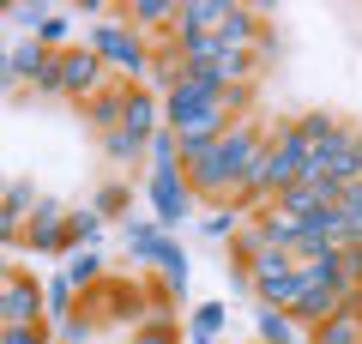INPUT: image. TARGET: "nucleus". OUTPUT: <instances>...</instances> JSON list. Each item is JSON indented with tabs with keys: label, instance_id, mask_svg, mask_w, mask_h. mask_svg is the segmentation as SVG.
<instances>
[{
	"label": "nucleus",
	"instance_id": "nucleus-32",
	"mask_svg": "<svg viewBox=\"0 0 362 344\" xmlns=\"http://www.w3.org/2000/svg\"><path fill=\"white\" fill-rule=\"evenodd\" d=\"M66 37H73V25H66V13H49V18L37 25V37H30V42H42L49 55H61V49H73Z\"/></svg>",
	"mask_w": 362,
	"mask_h": 344
},
{
	"label": "nucleus",
	"instance_id": "nucleus-38",
	"mask_svg": "<svg viewBox=\"0 0 362 344\" xmlns=\"http://www.w3.org/2000/svg\"><path fill=\"white\" fill-rule=\"evenodd\" d=\"M223 320H230V308H223V302H199L194 314H187V326H206V332H223Z\"/></svg>",
	"mask_w": 362,
	"mask_h": 344
},
{
	"label": "nucleus",
	"instance_id": "nucleus-39",
	"mask_svg": "<svg viewBox=\"0 0 362 344\" xmlns=\"http://www.w3.org/2000/svg\"><path fill=\"white\" fill-rule=\"evenodd\" d=\"M0 248H25V217L0 205Z\"/></svg>",
	"mask_w": 362,
	"mask_h": 344
},
{
	"label": "nucleus",
	"instance_id": "nucleus-25",
	"mask_svg": "<svg viewBox=\"0 0 362 344\" xmlns=\"http://www.w3.org/2000/svg\"><path fill=\"white\" fill-rule=\"evenodd\" d=\"M73 308H78V290H73V284H66V272H54V278L42 284V320H49V326H54V320H66V314H73Z\"/></svg>",
	"mask_w": 362,
	"mask_h": 344
},
{
	"label": "nucleus",
	"instance_id": "nucleus-35",
	"mask_svg": "<svg viewBox=\"0 0 362 344\" xmlns=\"http://www.w3.org/2000/svg\"><path fill=\"white\" fill-rule=\"evenodd\" d=\"M302 242H332V248H338V205H326V212L302 217Z\"/></svg>",
	"mask_w": 362,
	"mask_h": 344
},
{
	"label": "nucleus",
	"instance_id": "nucleus-21",
	"mask_svg": "<svg viewBox=\"0 0 362 344\" xmlns=\"http://www.w3.org/2000/svg\"><path fill=\"white\" fill-rule=\"evenodd\" d=\"M344 242H362V181L338 188V248Z\"/></svg>",
	"mask_w": 362,
	"mask_h": 344
},
{
	"label": "nucleus",
	"instance_id": "nucleus-42",
	"mask_svg": "<svg viewBox=\"0 0 362 344\" xmlns=\"http://www.w3.org/2000/svg\"><path fill=\"white\" fill-rule=\"evenodd\" d=\"M272 61H278V30H272V25H266V37H259V42H254V67H259V73H266V67H272Z\"/></svg>",
	"mask_w": 362,
	"mask_h": 344
},
{
	"label": "nucleus",
	"instance_id": "nucleus-14",
	"mask_svg": "<svg viewBox=\"0 0 362 344\" xmlns=\"http://www.w3.org/2000/svg\"><path fill=\"white\" fill-rule=\"evenodd\" d=\"M266 13H272V6H235V0H230V18H223L218 42H223V49H247V55H254V42L266 37Z\"/></svg>",
	"mask_w": 362,
	"mask_h": 344
},
{
	"label": "nucleus",
	"instance_id": "nucleus-10",
	"mask_svg": "<svg viewBox=\"0 0 362 344\" xmlns=\"http://www.w3.org/2000/svg\"><path fill=\"white\" fill-rule=\"evenodd\" d=\"M223 18H230V0H181L169 37H218Z\"/></svg>",
	"mask_w": 362,
	"mask_h": 344
},
{
	"label": "nucleus",
	"instance_id": "nucleus-7",
	"mask_svg": "<svg viewBox=\"0 0 362 344\" xmlns=\"http://www.w3.org/2000/svg\"><path fill=\"white\" fill-rule=\"evenodd\" d=\"M338 314V284H314V278H302L296 272V302H290V320H296L302 332H314L320 320H332Z\"/></svg>",
	"mask_w": 362,
	"mask_h": 344
},
{
	"label": "nucleus",
	"instance_id": "nucleus-13",
	"mask_svg": "<svg viewBox=\"0 0 362 344\" xmlns=\"http://www.w3.org/2000/svg\"><path fill=\"white\" fill-rule=\"evenodd\" d=\"M163 127V97L145 85H127V115H121V133H133V139H151V133Z\"/></svg>",
	"mask_w": 362,
	"mask_h": 344
},
{
	"label": "nucleus",
	"instance_id": "nucleus-3",
	"mask_svg": "<svg viewBox=\"0 0 362 344\" xmlns=\"http://www.w3.org/2000/svg\"><path fill=\"white\" fill-rule=\"evenodd\" d=\"M103 85H109V67L97 61L85 42H78V49H61V55H54V97L85 103V97H97Z\"/></svg>",
	"mask_w": 362,
	"mask_h": 344
},
{
	"label": "nucleus",
	"instance_id": "nucleus-31",
	"mask_svg": "<svg viewBox=\"0 0 362 344\" xmlns=\"http://www.w3.org/2000/svg\"><path fill=\"white\" fill-rule=\"evenodd\" d=\"M242 224H247L242 205H218V212L206 217V236H211V242H235V229H242Z\"/></svg>",
	"mask_w": 362,
	"mask_h": 344
},
{
	"label": "nucleus",
	"instance_id": "nucleus-11",
	"mask_svg": "<svg viewBox=\"0 0 362 344\" xmlns=\"http://www.w3.org/2000/svg\"><path fill=\"white\" fill-rule=\"evenodd\" d=\"M175 6H181V0H127V6H115V13H121L127 30H139V37L151 42L157 30H163V37L175 30Z\"/></svg>",
	"mask_w": 362,
	"mask_h": 344
},
{
	"label": "nucleus",
	"instance_id": "nucleus-19",
	"mask_svg": "<svg viewBox=\"0 0 362 344\" xmlns=\"http://www.w3.org/2000/svg\"><path fill=\"white\" fill-rule=\"evenodd\" d=\"M290 272H296V260H290L284 248H266V254L247 266V290H272V284H284Z\"/></svg>",
	"mask_w": 362,
	"mask_h": 344
},
{
	"label": "nucleus",
	"instance_id": "nucleus-43",
	"mask_svg": "<svg viewBox=\"0 0 362 344\" xmlns=\"http://www.w3.org/2000/svg\"><path fill=\"white\" fill-rule=\"evenodd\" d=\"M223 338V332H206V326H187V338H181V344H218Z\"/></svg>",
	"mask_w": 362,
	"mask_h": 344
},
{
	"label": "nucleus",
	"instance_id": "nucleus-15",
	"mask_svg": "<svg viewBox=\"0 0 362 344\" xmlns=\"http://www.w3.org/2000/svg\"><path fill=\"white\" fill-rule=\"evenodd\" d=\"M181 73H187V67H181V42L169 37L163 49H151V67H145V91H157V97H169V91L181 85Z\"/></svg>",
	"mask_w": 362,
	"mask_h": 344
},
{
	"label": "nucleus",
	"instance_id": "nucleus-18",
	"mask_svg": "<svg viewBox=\"0 0 362 344\" xmlns=\"http://www.w3.org/2000/svg\"><path fill=\"white\" fill-rule=\"evenodd\" d=\"M97 242H103L97 205H66V254H73V248H97Z\"/></svg>",
	"mask_w": 362,
	"mask_h": 344
},
{
	"label": "nucleus",
	"instance_id": "nucleus-5",
	"mask_svg": "<svg viewBox=\"0 0 362 344\" xmlns=\"http://www.w3.org/2000/svg\"><path fill=\"white\" fill-rule=\"evenodd\" d=\"M25 248L30 254H66V200L42 193L37 212L25 217Z\"/></svg>",
	"mask_w": 362,
	"mask_h": 344
},
{
	"label": "nucleus",
	"instance_id": "nucleus-1",
	"mask_svg": "<svg viewBox=\"0 0 362 344\" xmlns=\"http://www.w3.org/2000/svg\"><path fill=\"white\" fill-rule=\"evenodd\" d=\"M85 49L97 55V61L109 67V73L121 79V85H145V67H151V42L139 37V30H127L121 18H97L85 37Z\"/></svg>",
	"mask_w": 362,
	"mask_h": 344
},
{
	"label": "nucleus",
	"instance_id": "nucleus-20",
	"mask_svg": "<svg viewBox=\"0 0 362 344\" xmlns=\"http://www.w3.org/2000/svg\"><path fill=\"white\" fill-rule=\"evenodd\" d=\"M103 278H109V266H103L97 248H73V254H66V284H73L78 296H85L90 284H103Z\"/></svg>",
	"mask_w": 362,
	"mask_h": 344
},
{
	"label": "nucleus",
	"instance_id": "nucleus-36",
	"mask_svg": "<svg viewBox=\"0 0 362 344\" xmlns=\"http://www.w3.org/2000/svg\"><path fill=\"white\" fill-rule=\"evenodd\" d=\"M97 145H103L109 164H133V157H145V145L133 139V133H109V139H97Z\"/></svg>",
	"mask_w": 362,
	"mask_h": 344
},
{
	"label": "nucleus",
	"instance_id": "nucleus-26",
	"mask_svg": "<svg viewBox=\"0 0 362 344\" xmlns=\"http://www.w3.org/2000/svg\"><path fill=\"white\" fill-rule=\"evenodd\" d=\"M90 205H97L103 224H109V217H133V188H127V181H103V188L90 193Z\"/></svg>",
	"mask_w": 362,
	"mask_h": 344
},
{
	"label": "nucleus",
	"instance_id": "nucleus-45",
	"mask_svg": "<svg viewBox=\"0 0 362 344\" xmlns=\"http://www.w3.org/2000/svg\"><path fill=\"white\" fill-rule=\"evenodd\" d=\"M0 18H13V0H0Z\"/></svg>",
	"mask_w": 362,
	"mask_h": 344
},
{
	"label": "nucleus",
	"instance_id": "nucleus-8",
	"mask_svg": "<svg viewBox=\"0 0 362 344\" xmlns=\"http://www.w3.org/2000/svg\"><path fill=\"white\" fill-rule=\"evenodd\" d=\"M13 55V67H18V85L30 91V97H54V55L42 49V42H18V49H6Z\"/></svg>",
	"mask_w": 362,
	"mask_h": 344
},
{
	"label": "nucleus",
	"instance_id": "nucleus-30",
	"mask_svg": "<svg viewBox=\"0 0 362 344\" xmlns=\"http://www.w3.org/2000/svg\"><path fill=\"white\" fill-rule=\"evenodd\" d=\"M37 200H42V193H37V181H25V176L0 188V205H6V212H18V217H30V212H37Z\"/></svg>",
	"mask_w": 362,
	"mask_h": 344
},
{
	"label": "nucleus",
	"instance_id": "nucleus-4",
	"mask_svg": "<svg viewBox=\"0 0 362 344\" xmlns=\"http://www.w3.org/2000/svg\"><path fill=\"white\" fill-rule=\"evenodd\" d=\"M145 200H151V224L163 229V236L194 217V193H187L181 169H151V181H145Z\"/></svg>",
	"mask_w": 362,
	"mask_h": 344
},
{
	"label": "nucleus",
	"instance_id": "nucleus-12",
	"mask_svg": "<svg viewBox=\"0 0 362 344\" xmlns=\"http://www.w3.org/2000/svg\"><path fill=\"white\" fill-rule=\"evenodd\" d=\"M121 115H127V85L121 79H109L97 97H85V121L97 139H109V133H121Z\"/></svg>",
	"mask_w": 362,
	"mask_h": 344
},
{
	"label": "nucleus",
	"instance_id": "nucleus-2",
	"mask_svg": "<svg viewBox=\"0 0 362 344\" xmlns=\"http://www.w3.org/2000/svg\"><path fill=\"white\" fill-rule=\"evenodd\" d=\"M78 308L97 320V332H103V326L133 332V326L145 320V296H139V284H133V278H103V284H90V290L78 296Z\"/></svg>",
	"mask_w": 362,
	"mask_h": 344
},
{
	"label": "nucleus",
	"instance_id": "nucleus-24",
	"mask_svg": "<svg viewBox=\"0 0 362 344\" xmlns=\"http://www.w3.org/2000/svg\"><path fill=\"white\" fill-rule=\"evenodd\" d=\"M151 266H157V278H163L175 296L187 290V254H181V242H175V236H163V248H157V260H151Z\"/></svg>",
	"mask_w": 362,
	"mask_h": 344
},
{
	"label": "nucleus",
	"instance_id": "nucleus-23",
	"mask_svg": "<svg viewBox=\"0 0 362 344\" xmlns=\"http://www.w3.org/2000/svg\"><path fill=\"white\" fill-rule=\"evenodd\" d=\"M157 248H163V229H157L151 217H127V254L139 260V266H151Z\"/></svg>",
	"mask_w": 362,
	"mask_h": 344
},
{
	"label": "nucleus",
	"instance_id": "nucleus-34",
	"mask_svg": "<svg viewBox=\"0 0 362 344\" xmlns=\"http://www.w3.org/2000/svg\"><path fill=\"white\" fill-rule=\"evenodd\" d=\"M127 344H181V326L175 320H139L127 332Z\"/></svg>",
	"mask_w": 362,
	"mask_h": 344
},
{
	"label": "nucleus",
	"instance_id": "nucleus-28",
	"mask_svg": "<svg viewBox=\"0 0 362 344\" xmlns=\"http://www.w3.org/2000/svg\"><path fill=\"white\" fill-rule=\"evenodd\" d=\"M97 338V320L85 314V308H73L66 320H54V344H90Z\"/></svg>",
	"mask_w": 362,
	"mask_h": 344
},
{
	"label": "nucleus",
	"instance_id": "nucleus-29",
	"mask_svg": "<svg viewBox=\"0 0 362 344\" xmlns=\"http://www.w3.org/2000/svg\"><path fill=\"white\" fill-rule=\"evenodd\" d=\"M175 42H181V67H218L223 55L218 37H175Z\"/></svg>",
	"mask_w": 362,
	"mask_h": 344
},
{
	"label": "nucleus",
	"instance_id": "nucleus-41",
	"mask_svg": "<svg viewBox=\"0 0 362 344\" xmlns=\"http://www.w3.org/2000/svg\"><path fill=\"white\" fill-rule=\"evenodd\" d=\"M0 97H30L25 85H18V67H13V55L0 49Z\"/></svg>",
	"mask_w": 362,
	"mask_h": 344
},
{
	"label": "nucleus",
	"instance_id": "nucleus-37",
	"mask_svg": "<svg viewBox=\"0 0 362 344\" xmlns=\"http://www.w3.org/2000/svg\"><path fill=\"white\" fill-rule=\"evenodd\" d=\"M0 344H54V326H0Z\"/></svg>",
	"mask_w": 362,
	"mask_h": 344
},
{
	"label": "nucleus",
	"instance_id": "nucleus-16",
	"mask_svg": "<svg viewBox=\"0 0 362 344\" xmlns=\"http://www.w3.org/2000/svg\"><path fill=\"white\" fill-rule=\"evenodd\" d=\"M254 338L259 344H308V332H302L284 308H254Z\"/></svg>",
	"mask_w": 362,
	"mask_h": 344
},
{
	"label": "nucleus",
	"instance_id": "nucleus-33",
	"mask_svg": "<svg viewBox=\"0 0 362 344\" xmlns=\"http://www.w3.org/2000/svg\"><path fill=\"white\" fill-rule=\"evenodd\" d=\"M145 157H151V169H181V151H175V133L157 127L151 139H145Z\"/></svg>",
	"mask_w": 362,
	"mask_h": 344
},
{
	"label": "nucleus",
	"instance_id": "nucleus-46",
	"mask_svg": "<svg viewBox=\"0 0 362 344\" xmlns=\"http://www.w3.org/2000/svg\"><path fill=\"white\" fill-rule=\"evenodd\" d=\"M0 188H6V181H0Z\"/></svg>",
	"mask_w": 362,
	"mask_h": 344
},
{
	"label": "nucleus",
	"instance_id": "nucleus-9",
	"mask_svg": "<svg viewBox=\"0 0 362 344\" xmlns=\"http://www.w3.org/2000/svg\"><path fill=\"white\" fill-rule=\"evenodd\" d=\"M272 205L302 224V217H314V212H326V205H338V181H290V188L278 193Z\"/></svg>",
	"mask_w": 362,
	"mask_h": 344
},
{
	"label": "nucleus",
	"instance_id": "nucleus-17",
	"mask_svg": "<svg viewBox=\"0 0 362 344\" xmlns=\"http://www.w3.org/2000/svg\"><path fill=\"white\" fill-rule=\"evenodd\" d=\"M254 229L266 236L272 248H284V254H290V248L302 242V224H296V217H284L278 205H259V212H254Z\"/></svg>",
	"mask_w": 362,
	"mask_h": 344
},
{
	"label": "nucleus",
	"instance_id": "nucleus-44",
	"mask_svg": "<svg viewBox=\"0 0 362 344\" xmlns=\"http://www.w3.org/2000/svg\"><path fill=\"white\" fill-rule=\"evenodd\" d=\"M13 272H18V266H13V260H6V254H0V284H6V278H13Z\"/></svg>",
	"mask_w": 362,
	"mask_h": 344
},
{
	"label": "nucleus",
	"instance_id": "nucleus-6",
	"mask_svg": "<svg viewBox=\"0 0 362 344\" xmlns=\"http://www.w3.org/2000/svg\"><path fill=\"white\" fill-rule=\"evenodd\" d=\"M0 326H42V284L37 272H13L0 284Z\"/></svg>",
	"mask_w": 362,
	"mask_h": 344
},
{
	"label": "nucleus",
	"instance_id": "nucleus-27",
	"mask_svg": "<svg viewBox=\"0 0 362 344\" xmlns=\"http://www.w3.org/2000/svg\"><path fill=\"white\" fill-rule=\"evenodd\" d=\"M139 296H145V320H175V290L163 278H145Z\"/></svg>",
	"mask_w": 362,
	"mask_h": 344
},
{
	"label": "nucleus",
	"instance_id": "nucleus-22",
	"mask_svg": "<svg viewBox=\"0 0 362 344\" xmlns=\"http://www.w3.org/2000/svg\"><path fill=\"white\" fill-rule=\"evenodd\" d=\"M308 344H362V314H344V308H338L332 320H320V326L308 332Z\"/></svg>",
	"mask_w": 362,
	"mask_h": 344
},
{
	"label": "nucleus",
	"instance_id": "nucleus-40",
	"mask_svg": "<svg viewBox=\"0 0 362 344\" xmlns=\"http://www.w3.org/2000/svg\"><path fill=\"white\" fill-rule=\"evenodd\" d=\"M13 18H18L25 30H30V37H37V25L49 18V6H42V0H13Z\"/></svg>",
	"mask_w": 362,
	"mask_h": 344
}]
</instances>
